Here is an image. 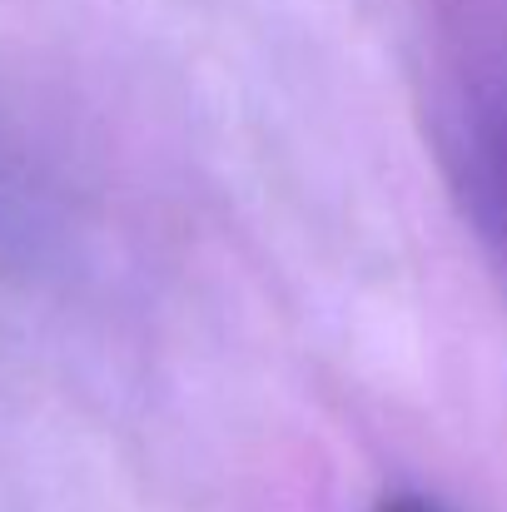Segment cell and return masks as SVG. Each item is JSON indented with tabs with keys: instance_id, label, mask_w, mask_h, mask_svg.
<instances>
[{
	"instance_id": "1",
	"label": "cell",
	"mask_w": 507,
	"mask_h": 512,
	"mask_svg": "<svg viewBox=\"0 0 507 512\" xmlns=\"http://www.w3.org/2000/svg\"><path fill=\"white\" fill-rule=\"evenodd\" d=\"M438 140L463 214L507 279V75L463 80Z\"/></svg>"
}]
</instances>
